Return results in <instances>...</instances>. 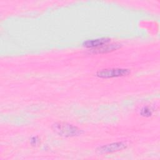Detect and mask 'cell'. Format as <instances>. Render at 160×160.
<instances>
[{
	"label": "cell",
	"mask_w": 160,
	"mask_h": 160,
	"mask_svg": "<svg viewBox=\"0 0 160 160\" xmlns=\"http://www.w3.org/2000/svg\"><path fill=\"white\" fill-rule=\"evenodd\" d=\"M52 129L59 136L64 137H72L81 134V129L66 122L55 123L52 125Z\"/></svg>",
	"instance_id": "1"
},
{
	"label": "cell",
	"mask_w": 160,
	"mask_h": 160,
	"mask_svg": "<svg viewBox=\"0 0 160 160\" xmlns=\"http://www.w3.org/2000/svg\"><path fill=\"white\" fill-rule=\"evenodd\" d=\"M130 73L129 70L126 69H106L98 71L97 76L102 78H111L116 77L124 76Z\"/></svg>",
	"instance_id": "2"
},
{
	"label": "cell",
	"mask_w": 160,
	"mask_h": 160,
	"mask_svg": "<svg viewBox=\"0 0 160 160\" xmlns=\"http://www.w3.org/2000/svg\"><path fill=\"white\" fill-rule=\"evenodd\" d=\"M126 148V144L122 142H114L99 147L98 151L99 153H109L122 150Z\"/></svg>",
	"instance_id": "3"
},
{
	"label": "cell",
	"mask_w": 160,
	"mask_h": 160,
	"mask_svg": "<svg viewBox=\"0 0 160 160\" xmlns=\"http://www.w3.org/2000/svg\"><path fill=\"white\" fill-rule=\"evenodd\" d=\"M109 41H110V39L109 38H104L88 40V41H84L82 44H83V46H84V47L94 49V48L100 47L106 44H108Z\"/></svg>",
	"instance_id": "4"
},
{
	"label": "cell",
	"mask_w": 160,
	"mask_h": 160,
	"mask_svg": "<svg viewBox=\"0 0 160 160\" xmlns=\"http://www.w3.org/2000/svg\"><path fill=\"white\" fill-rule=\"evenodd\" d=\"M120 48V44L117 43H113V44H106L104 45H102L100 47L92 49V52L93 53H104L107 52H110L112 51H114Z\"/></svg>",
	"instance_id": "5"
},
{
	"label": "cell",
	"mask_w": 160,
	"mask_h": 160,
	"mask_svg": "<svg viewBox=\"0 0 160 160\" xmlns=\"http://www.w3.org/2000/svg\"><path fill=\"white\" fill-rule=\"evenodd\" d=\"M141 114L143 116H149L151 114V111L149 110V108H144L142 109L141 111Z\"/></svg>",
	"instance_id": "6"
},
{
	"label": "cell",
	"mask_w": 160,
	"mask_h": 160,
	"mask_svg": "<svg viewBox=\"0 0 160 160\" xmlns=\"http://www.w3.org/2000/svg\"><path fill=\"white\" fill-rule=\"evenodd\" d=\"M38 141V139L34 137V138H32V139H31V144H32V145L36 144Z\"/></svg>",
	"instance_id": "7"
}]
</instances>
